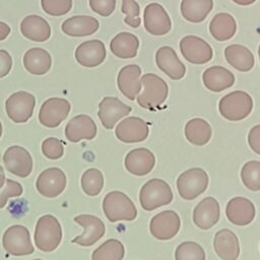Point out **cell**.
<instances>
[{
	"mask_svg": "<svg viewBox=\"0 0 260 260\" xmlns=\"http://www.w3.org/2000/svg\"><path fill=\"white\" fill-rule=\"evenodd\" d=\"M142 91L138 94V105L146 110L154 111L166 102L169 93L167 82L159 76L146 73L140 77Z\"/></svg>",
	"mask_w": 260,
	"mask_h": 260,
	"instance_id": "1",
	"label": "cell"
},
{
	"mask_svg": "<svg viewBox=\"0 0 260 260\" xmlns=\"http://www.w3.org/2000/svg\"><path fill=\"white\" fill-rule=\"evenodd\" d=\"M35 245L43 252H52L57 249L62 240V228L59 220L51 215L41 216L35 229Z\"/></svg>",
	"mask_w": 260,
	"mask_h": 260,
	"instance_id": "2",
	"label": "cell"
},
{
	"mask_svg": "<svg viewBox=\"0 0 260 260\" xmlns=\"http://www.w3.org/2000/svg\"><path fill=\"white\" fill-rule=\"evenodd\" d=\"M103 210L111 222L131 221L137 216V209L133 201L121 191H111L104 197Z\"/></svg>",
	"mask_w": 260,
	"mask_h": 260,
	"instance_id": "3",
	"label": "cell"
},
{
	"mask_svg": "<svg viewBox=\"0 0 260 260\" xmlns=\"http://www.w3.org/2000/svg\"><path fill=\"white\" fill-rule=\"evenodd\" d=\"M173 200V192L170 185L161 179H150L140 189L139 202L146 211L168 205Z\"/></svg>",
	"mask_w": 260,
	"mask_h": 260,
	"instance_id": "4",
	"label": "cell"
},
{
	"mask_svg": "<svg viewBox=\"0 0 260 260\" xmlns=\"http://www.w3.org/2000/svg\"><path fill=\"white\" fill-rule=\"evenodd\" d=\"M253 109V100L246 91L235 90L222 96L218 103L220 115L230 121L247 118Z\"/></svg>",
	"mask_w": 260,
	"mask_h": 260,
	"instance_id": "5",
	"label": "cell"
},
{
	"mask_svg": "<svg viewBox=\"0 0 260 260\" xmlns=\"http://www.w3.org/2000/svg\"><path fill=\"white\" fill-rule=\"evenodd\" d=\"M208 175L201 168H192L183 172L177 179L179 195L185 200H194L205 192L208 186Z\"/></svg>",
	"mask_w": 260,
	"mask_h": 260,
	"instance_id": "6",
	"label": "cell"
},
{
	"mask_svg": "<svg viewBox=\"0 0 260 260\" xmlns=\"http://www.w3.org/2000/svg\"><path fill=\"white\" fill-rule=\"evenodd\" d=\"M2 245L4 250L12 256L30 255L35 251L29 231L20 224L11 225L4 232Z\"/></svg>",
	"mask_w": 260,
	"mask_h": 260,
	"instance_id": "7",
	"label": "cell"
},
{
	"mask_svg": "<svg viewBox=\"0 0 260 260\" xmlns=\"http://www.w3.org/2000/svg\"><path fill=\"white\" fill-rule=\"evenodd\" d=\"M36 106L35 96L27 91H16L5 102L6 114L15 123H24L32 116Z\"/></svg>",
	"mask_w": 260,
	"mask_h": 260,
	"instance_id": "8",
	"label": "cell"
},
{
	"mask_svg": "<svg viewBox=\"0 0 260 260\" xmlns=\"http://www.w3.org/2000/svg\"><path fill=\"white\" fill-rule=\"evenodd\" d=\"M70 103L62 98H50L43 103L39 112L40 123L48 128H56L68 116Z\"/></svg>",
	"mask_w": 260,
	"mask_h": 260,
	"instance_id": "9",
	"label": "cell"
},
{
	"mask_svg": "<svg viewBox=\"0 0 260 260\" xmlns=\"http://www.w3.org/2000/svg\"><path fill=\"white\" fill-rule=\"evenodd\" d=\"M180 226V216L174 210L161 211L155 214L149 222L150 234L160 241L173 239L178 234Z\"/></svg>",
	"mask_w": 260,
	"mask_h": 260,
	"instance_id": "10",
	"label": "cell"
},
{
	"mask_svg": "<svg viewBox=\"0 0 260 260\" xmlns=\"http://www.w3.org/2000/svg\"><path fill=\"white\" fill-rule=\"evenodd\" d=\"M183 57L192 64H205L212 59L213 51L209 44L197 36H186L180 41Z\"/></svg>",
	"mask_w": 260,
	"mask_h": 260,
	"instance_id": "11",
	"label": "cell"
},
{
	"mask_svg": "<svg viewBox=\"0 0 260 260\" xmlns=\"http://www.w3.org/2000/svg\"><path fill=\"white\" fill-rule=\"evenodd\" d=\"M3 164L11 174L25 178L32 171V158L30 153L22 146L12 145L3 154Z\"/></svg>",
	"mask_w": 260,
	"mask_h": 260,
	"instance_id": "12",
	"label": "cell"
},
{
	"mask_svg": "<svg viewBox=\"0 0 260 260\" xmlns=\"http://www.w3.org/2000/svg\"><path fill=\"white\" fill-rule=\"evenodd\" d=\"M74 221L84 228L83 233L80 236L71 240L72 243L80 245L82 247H89L101 240L105 233L106 226L103 220L91 214H80L74 217Z\"/></svg>",
	"mask_w": 260,
	"mask_h": 260,
	"instance_id": "13",
	"label": "cell"
},
{
	"mask_svg": "<svg viewBox=\"0 0 260 260\" xmlns=\"http://www.w3.org/2000/svg\"><path fill=\"white\" fill-rule=\"evenodd\" d=\"M66 184V175L62 170L49 168L39 175L36 187L41 195L47 198H55L65 190Z\"/></svg>",
	"mask_w": 260,
	"mask_h": 260,
	"instance_id": "14",
	"label": "cell"
},
{
	"mask_svg": "<svg viewBox=\"0 0 260 260\" xmlns=\"http://www.w3.org/2000/svg\"><path fill=\"white\" fill-rule=\"evenodd\" d=\"M143 23L146 31L153 36H164L172 28L168 12L158 3H150L144 8Z\"/></svg>",
	"mask_w": 260,
	"mask_h": 260,
	"instance_id": "15",
	"label": "cell"
},
{
	"mask_svg": "<svg viewBox=\"0 0 260 260\" xmlns=\"http://www.w3.org/2000/svg\"><path fill=\"white\" fill-rule=\"evenodd\" d=\"M149 128L147 122L139 117H128L122 120L115 130L116 137L124 143H136L145 140Z\"/></svg>",
	"mask_w": 260,
	"mask_h": 260,
	"instance_id": "16",
	"label": "cell"
},
{
	"mask_svg": "<svg viewBox=\"0 0 260 260\" xmlns=\"http://www.w3.org/2000/svg\"><path fill=\"white\" fill-rule=\"evenodd\" d=\"M131 107L124 104L118 98L106 96L99 104L98 116L106 129H113L116 123L131 112Z\"/></svg>",
	"mask_w": 260,
	"mask_h": 260,
	"instance_id": "17",
	"label": "cell"
},
{
	"mask_svg": "<svg viewBox=\"0 0 260 260\" xmlns=\"http://www.w3.org/2000/svg\"><path fill=\"white\" fill-rule=\"evenodd\" d=\"M98 129L91 117L85 114L73 117L65 127V136L68 141L76 143L82 139H93Z\"/></svg>",
	"mask_w": 260,
	"mask_h": 260,
	"instance_id": "18",
	"label": "cell"
},
{
	"mask_svg": "<svg viewBox=\"0 0 260 260\" xmlns=\"http://www.w3.org/2000/svg\"><path fill=\"white\" fill-rule=\"evenodd\" d=\"M256 209L253 202L245 197L232 198L225 207V215L230 222L236 225H247L255 217Z\"/></svg>",
	"mask_w": 260,
	"mask_h": 260,
	"instance_id": "19",
	"label": "cell"
},
{
	"mask_svg": "<svg viewBox=\"0 0 260 260\" xmlns=\"http://www.w3.org/2000/svg\"><path fill=\"white\" fill-rule=\"evenodd\" d=\"M106 48L102 41L90 40L81 43L75 50V59L83 67L92 68L101 65L106 59Z\"/></svg>",
	"mask_w": 260,
	"mask_h": 260,
	"instance_id": "20",
	"label": "cell"
},
{
	"mask_svg": "<svg viewBox=\"0 0 260 260\" xmlns=\"http://www.w3.org/2000/svg\"><path fill=\"white\" fill-rule=\"evenodd\" d=\"M126 170L134 176H145L149 174L154 165V154L147 148L139 147L130 150L124 159Z\"/></svg>",
	"mask_w": 260,
	"mask_h": 260,
	"instance_id": "21",
	"label": "cell"
},
{
	"mask_svg": "<svg viewBox=\"0 0 260 260\" xmlns=\"http://www.w3.org/2000/svg\"><path fill=\"white\" fill-rule=\"evenodd\" d=\"M155 62L157 67L173 80H180L186 73L185 65L178 58L172 47L164 46L156 51Z\"/></svg>",
	"mask_w": 260,
	"mask_h": 260,
	"instance_id": "22",
	"label": "cell"
},
{
	"mask_svg": "<svg viewBox=\"0 0 260 260\" xmlns=\"http://www.w3.org/2000/svg\"><path fill=\"white\" fill-rule=\"evenodd\" d=\"M141 68L136 64L124 66L118 73L117 84L121 93L134 101L141 90Z\"/></svg>",
	"mask_w": 260,
	"mask_h": 260,
	"instance_id": "23",
	"label": "cell"
},
{
	"mask_svg": "<svg viewBox=\"0 0 260 260\" xmlns=\"http://www.w3.org/2000/svg\"><path fill=\"white\" fill-rule=\"evenodd\" d=\"M220 208L218 201L211 197L202 199L193 210V221L201 230L212 228L219 219Z\"/></svg>",
	"mask_w": 260,
	"mask_h": 260,
	"instance_id": "24",
	"label": "cell"
},
{
	"mask_svg": "<svg viewBox=\"0 0 260 260\" xmlns=\"http://www.w3.org/2000/svg\"><path fill=\"white\" fill-rule=\"evenodd\" d=\"M213 248L216 255L222 260H237L240 255L238 237L229 229H222L215 234Z\"/></svg>",
	"mask_w": 260,
	"mask_h": 260,
	"instance_id": "25",
	"label": "cell"
},
{
	"mask_svg": "<svg viewBox=\"0 0 260 260\" xmlns=\"http://www.w3.org/2000/svg\"><path fill=\"white\" fill-rule=\"evenodd\" d=\"M204 86L213 92H220L235 83V75L222 66L207 68L202 74Z\"/></svg>",
	"mask_w": 260,
	"mask_h": 260,
	"instance_id": "26",
	"label": "cell"
},
{
	"mask_svg": "<svg viewBox=\"0 0 260 260\" xmlns=\"http://www.w3.org/2000/svg\"><path fill=\"white\" fill-rule=\"evenodd\" d=\"M100 23L96 18L88 15H75L62 23V30L70 37H85L94 34Z\"/></svg>",
	"mask_w": 260,
	"mask_h": 260,
	"instance_id": "27",
	"label": "cell"
},
{
	"mask_svg": "<svg viewBox=\"0 0 260 260\" xmlns=\"http://www.w3.org/2000/svg\"><path fill=\"white\" fill-rule=\"evenodd\" d=\"M21 34L34 42H45L51 36V26L39 15H27L20 23Z\"/></svg>",
	"mask_w": 260,
	"mask_h": 260,
	"instance_id": "28",
	"label": "cell"
},
{
	"mask_svg": "<svg viewBox=\"0 0 260 260\" xmlns=\"http://www.w3.org/2000/svg\"><path fill=\"white\" fill-rule=\"evenodd\" d=\"M139 48L138 38L127 31H122L116 35L111 43L110 49L111 52L121 59H131L137 55Z\"/></svg>",
	"mask_w": 260,
	"mask_h": 260,
	"instance_id": "29",
	"label": "cell"
},
{
	"mask_svg": "<svg viewBox=\"0 0 260 260\" xmlns=\"http://www.w3.org/2000/svg\"><path fill=\"white\" fill-rule=\"evenodd\" d=\"M224 57L230 65L241 72H247L254 66L253 53L245 46L234 44L224 49Z\"/></svg>",
	"mask_w": 260,
	"mask_h": 260,
	"instance_id": "30",
	"label": "cell"
},
{
	"mask_svg": "<svg viewBox=\"0 0 260 260\" xmlns=\"http://www.w3.org/2000/svg\"><path fill=\"white\" fill-rule=\"evenodd\" d=\"M24 68L34 75L46 74L52 65L51 55L42 48H31L23 56Z\"/></svg>",
	"mask_w": 260,
	"mask_h": 260,
	"instance_id": "31",
	"label": "cell"
},
{
	"mask_svg": "<svg viewBox=\"0 0 260 260\" xmlns=\"http://www.w3.org/2000/svg\"><path fill=\"white\" fill-rule=\"evenodd\" d=\"M237 30V22L235 18L225 12L217 13L213 16L209 23V31L211 36L219 42H225L232 39Z\"/></svg>",
	"mask_w": 260,
	"mask_h": 260,
	"instance_id": "32",
	"label": "cell"
},
{
	"mask_svg": "<svg viewBox=\"0 0 260 260\" xmlns=\"http://www.w3.org/2000/svg\"><path fill=\"white\" fill-rule=\"evenodd\" d=\"M213 8V0H182V16L193 23L202 22Z\"/></svg>",
	"mask_w": 260,
	"mask_h": 260,
	"instance_id": "33",
	"label": "cell"
},
{
	"mask_svg": "<svg viewBox=\"0 0 260 260\" xmlns=\"http://www.w3.org/2000/svg\"><path fill=\"white\" fill-rule=\"evenodd\" d=\"M211 134L209 123L201 118H193L185 125V136L194 145H205L210 140Z\"/></svg>",
	"mask_w": 260,
	"mask_h": 260,
	"instance_id": "34",
	"label": "cell"
},
{
	"mask_svg": "<svg viewBox=\"0 0 260 260\" xmlns=\"http://www.w3.org/2000/svg\"><path fill=\"white\" fill-rule=\"evenodd\" d=\"M125 255L124 245L116 239H109L91 254V260H122Z\"/></svg>",
	"mask_w": 260,
	"mask_h": 260,
	"instance_id": "35",
	"label": "cell"
},
{
	"mask_svg": "<svg viewBox=\"0 0 260 260\" xmlns=\"http://www.w3.org/2000/svg\"><path fill=\"white\" fill-rule=\"evenodd\" d=\"M81 188L88 196H96L104 187L103 173L94 168L86 170L81 176Z\"/></svg>",
	"mask_w": 260,
	"mask_h": 260,
	"instance_id": "36",
	"label": "cell"
},
{
	"mask_svg": "<svg viewBox=\"0 0 260 260\" xmlns=\"http://www.w3.org/2000/svg\"><path fill=\"white\" fill-rule=\"evenodd\" d=\"M241 179L246 188L251 191L260 190V161L250 160L241 170Z\"/></svg>",
	"mask_w": 260,
	"mask_h": 260,
	"instance_id": "37",
	"label": "cell"
},
{
	"mask_svg": "<svg viewBox=\"0 0 260 260\" xmlns=\"http://www.w3.org/2000/svg\"><path fill=\"white\" fill-rule=\"evenodd\" d=\"M175 260H205V251L198 243L186 241L176 248Z\"/></svg>",
	"mask_w": 260,
	"mask_h": 260,
	"instance_id": "38",
	"label": "cell"
},
{
	"mask_svg": "<svg viewBox=\"0 0 260 260\" xmlns=\"http://www.w3.org/2000/svg\"><path fill=\"white\" fill-rule=\"evenodd\" d=\"M122 12L125 16V23L129 26L136 28L141 23L140 7L135 0H122Z\"/></svg>",
	"mask_w": 260,
	"mask_h": 260,
	"instance_id": "39",
	"label": "cell"
},
{
	"mask_svg": "<svg viewBox=\"0 0 260 260\" xmlns=\"http://www.w3.org/2000/svg\"><path fill=\"white\" fill-rule=\"evenodd\" d=\"M43 10L52 16H61L72 8V0H42Z\"/></svg>",
	"mask_w": 260,
	"mask_h": 260,
	"instance_id": "40",
	"label": "cell"
},
{
	"mask_svg": "<svg viewBox=\"0 0 260 260\" xmlns=\"http://www.w3.org/2000/svg\"><path fill=\"white\" fill-rule=\"evenodd\" d=\"M42 152L50 159L61 158L64 153L63 142L55 137L46 138L42 143Z\"/></svg>",
	"mask_w": 260,
	"mask_h": 260,
	"instance_id": "41",
	"label": "cell"
},
{
	"mask_svg": "<svg viewBox=\"0 0 260 260\" xmlns=\"http://www.w3.org/2000/svg\"><path fill=\"white\" fill-rule=\"evenodd\" d=\"M22 186L18 182H15L11 179H7L4 188L0 192V209L6 205L8 198L18 197L22 194Z\"/></svg>",
	"mask_w": 260,
	"mask_h": 260,
	"instance_id": "42",
	"label": "cell"
},
{
	"mask_svg": "<svg viewBox=\"0 0 260 260\" xmlns=\"http://www.w3.org/2000/svg\"><path fill=\"white\" fill-rule=\"evenodd\" d=\"M91 10L101 16H110L116 8V0H89Z\"/></svg>",
	"mask_w": 260,
	"mask_h": 260,
	"instance_id": "43",
	"label": "cell"
},
{
	"mask_svg": "<svg viewBox=\"0 0 260 260\" xmlns=\"http://www.w3.org/2000/svg\"><path fill=\"white\" fill-rule=\"evenodd\" d=\"M248 143L254 152L260 154V124L252 127L249 131Z\"/></svg>",
	"mask_w": 260,
	"mask_h": 260,
	"instance_id": "44",
	"label": "cell"
},
{
	"mask_svg": "<svg viewBox=\"0 0 260 260\" xmlns=\"http://www.w3.org/2000/svg\"><path fill=\"white\" fill-rule=\"evenodd\" d=\"M12 58L5 50H0V78L5 77L11 70Z\"/></svg>",
	"mask_w": 260,
	"mask_h": 260,
	"instance_id": "45",
	"label": "cell"
},
{
	"mask_svg": "<svg viewBox=\"0 0 260 260\" xmlns=\"http://www.w3.org/2000/svg\"><path fill=\"white\" fill-rule=\"evenodd\" d=\"M11 31V28L8 24H6L3 21H0V41L5 40Z\"/></svg>",
	"mask_w": 260,
	"mask_h": 260,
	"instance_id": "46",
	"label": "cell"
},
{
	"mask_svg": "<svg viewBox=\"0 0 260 260\" xmlns=\"http://www.w3.org/2000/svg\"><path fill=\"white\" fill-rule=\"evenodd\" d=\"M233 2H235L236 4L242 5V6H247V5H251L253 4L256 0H232Z\"/></svg>",
	"mask_w": 260,
	"mask_h": 260,
	"instance_id": "47",
	"label": "cell"
},
{
	"mask_svg": "<svg viewBox=\"0 0 260 260\" xmlns=\"http://www.w3.org/2000/svg\"><path fill=\"white\" fill-rule=\"evenodd\" d=\"M5 184V174L3 168L0 166V189L4 186Z\"/></svg>",
	"mask_w": 260,
	"mask_h": 260,
	"instance_id": "48",
	"label": "cell"
},
{
	"mask_svg": "<svg viewBox=\"0 0 260 260\" xmlns=\"http://www.w3.org/2000/svg\"><path fill=\"white\" fill-rule=\"evenodd\" d=\"M1 136H2V124L0 122V138H1Z\"/></svg>",
	"mask_w": 260,
	"mask_h": 260,
	"instance_id": "49",
	"label": "cell"
},
{
	"mask_svg": "<svg viewBox=\"0 0 260 260\" xmlns=\"http://www.w3.org/2000/svg\"><path fill=\"white\" fill-rule=\"evenodd\" d=\"M258 55H259V60H260V45H259V48H258Z\"/></svg>",
	"mask_w": 260,
	"mask_h": 260,
	"instance_id": "50",
	"label": "cell"
},
{
	"mask_svg": "<svg viewBox=\"0 0 260 260\" xmlns=\"http://www.w3.org/2000/svg\"><path fill=\"white\" fill-rule=\"evenodd\" d=\"M32 260H42V259H32Z\"/></svg>",
	"mask_w": 260,
	"mask_h": 260,
	"instance_id": "51",
	"label": "cell"
}]
</instances>
